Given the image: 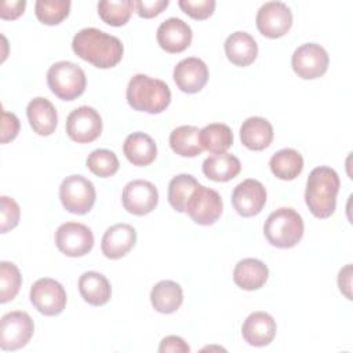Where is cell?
Listing matches in <instances>:
<instances>
[{
	"label": "cell",
	"instance_id": "cell-1",
	"mask_svg": "<svg viewBox=\"0 0 353 353\" xmlns=\"http://www.w3.org/2000/svg\"><path fill=\"white\" fill-rule=\"evenodd\" d=\"M73 52L99 69L114 68L123 58L124 47L119 37L97 28L79 30L72 40Z\"/></svg>",
	"mask_w": 353,
	"mask_h": 353
},
{
	"label": "cell",
	"instance_id": "cell-2",
	"mask_svg": "<svg viewBox=\"0 0 353 353\" xmlns=\"http://www.w3.org/2000/svg\"><path fill=\"white\" fill-rule=\"evenodd\" d=\"M339 185V176L331 167L319 165L310 171L306 181L305 201L316 218L325 219L335 212Z\"/></svg>",
	"mask_w": 353,
	"mask_h": 353
},
{
	"label": "cell",
	"instance_id": "cell-3",
	"mask_svg": "<svg viewBox=\"0 0 353 353\" xmlns=\"http://www.w3.org/2000/svg\"><path fill=\"white\" fill-rule=\"evenodd\" d=\"M128 105L138 112L159 114L164 112L171 102L170 87L160 79L148 74H134L125 91Z\"/></svg>",
	"mask_w": 353,
	"mask_h": 353
},
{
	"label": "cell",
	"instance_id": "cell-4",
	"mask_svg": "<svg viewBox=\"0 0 353 353\" xmlns=\"http://www.w3.org/2000/svg\"><path fill=\"white\" fill-rule=\"evenodd\" d=\"M305 232V225L301 214L291 207H280L274 210L263 225L266 240L277 248L295 247Z\"/></svg>",
	"mask_w": 353,
	"mask_h": 353
},
{
	"label": "cell",
	"instance_id": "cell-5",
	"mask_svg": "<svg viewBox=\"0 0 353 353\" xmlns=\"http://www.w3.org/2000/svg\"><path fill=\"white\" fill-rule=\"evenodd\" d=\"M47 84L54 95L62 101H73L79 98L87 85L84 70L70 62L59 61L50 66L47 72Z\"/></svg>",
	"mask_w": 353,
	"mask_h": 353
},
{
	"label": "cell",
	"instance_id": "cell-6",
	"mask_svg": "<svg viewBox=\"0 0 353 353\" xmlns=\"http://www.w3.org/2000/svg\"><path fill=\"white\" fill-rule=\"evenodd\" d=\"M94 183L83 175H69L59 186V200L63 208L76 215H84L95 204Z\"/></svg>",
	"mask_w": 353,
	"mask_h": 353
},
{
	"label": "cell",
	"instance_id": "cell-7",
	"mask_svg": "<svg viewBox=\"0 0 353 353\" xmlns=\"http://www.w3.org/2000/svg\"><path fill=\"white\" fill-rule=\"evenodd\" d=\"M34 332L32 317L22 310L8 312L0 321V347L1 350H18L28 345Z\"/></svg>",
	"mask_w": 353,
	"mask_h": 353
},
{
	"label": "cell",
	"instance_id": "cell-8",
	"mask_svg": "<svg viewBox=\"0 0 353 353\" xmlns=\"http://www.w3.org/2000/svg\"><path fill=\"white\" fill-rule=\"evenodd\" d=\"M223 211V203L219 193L211 188L199 185L189 197L185 212L194 223L208 226L215 223Z\"/></svg>",
	"mask_w": 353,
	"mask_h": 353
},
{
	"label": "cell",
	"instance_id": "cell-9",
	"mask_svg": "<svg viewBox=\"0 0 353 353\" xmlns=\"http://www.w3.org/2000/svg\"><path fill=\"white\" fill-rule=\"evenodd\" d=\"M30 302L39 313L44 316H58L66 306V291L62 284L54 279L43 277L30 287Z\"/></svg>",
	"mask_w": 353,
	"mask_h": 353
},
{
	"label": "cell",
	"instance_id": "cell-10",
	"mask_svg": "<svg viewBox=\"0 0 353 353\" xmlns=\"http://www.w3.org/2000/svg\"><path fill=\"white\" fill-rule=\"evenodd\" d=\"M58 250L70 258L84 256L94 247V234L88 226L79 222L62 223L54 236Z\"/></svg>",
	"mask_w": 353,
	"mask_h": 353
},
{
	"label": "cell",
	"instance_id": "cell-11",
	"mask_svg": "<svg viewBox=\"0 0 353 353\" xmlns=\"http://www.w3.org/2000/svg\"><path fill=\"white\" fill-rule=\"evenodd\" d=\"M328 52L317 43H305L299 46L291 57L294 72L303 80H313L323 76L328 69Z\"/></svg>",
	"mask_w": 353,
	"mask_h": 353
},
{
	"label": "cell",
	"instance_id": "cell-12",
	"mask_svg": "<svg viewBox=\"0 0 353 353\" xmlns=\"http://www.w3.org/2000/svg\"><path fill=\"white\" fill-rule=\"evenodd\" d=\"M256 28L265 37L279 39L292 26V12L283 1H268L256 12Z\"/></svg>",
	"mask_w": 353,
	"mask_h": 353
},
{
	"label": "cell",
	"instance_id": "cell-13",
	"mask_svg": "<svg viewBox=\"0 0 353 353\" xmlns=\"http://www.w3.org/2000/svg\"><path fill=\"white\" fill-rule=\"evenodd\" d=\"M66 134L77 143H90L102 132L101 114L91 106H79L66 119Z\"/></svg>",
	"mask_w": 353,
	"mask_h": 353
},
{
	"label": "cell",
	"instance_id": "cell-14",
	"mask_svg": "<svg viewBox=\"0 0 353 353\" xmlns=\"http://www.w3.org/2000/svg\"><path fill=\"white\" fill-rule=\"evenodd\" d=\"M121 203L130 214L142 216L152 212L159 203L157 188L145 179H134L123 188Z\"/></svg>",
	"mask_w": 353,
	"mask_h": 353
},
{
	"label": "cell",
	"instance_id": "cell-15",
	"mask_svg": "<svg viewBox=\"0 0 353 353\" xmlns=\"http://www.w3.org/2000/svg\"><path fill=\"white\" fill-rule=\"evenodd\" d=\"M268 193L265 186L252 178L240 182L232 193V205L244 218L258 215L266 204Z\"/></svg>",
	"mask_w": 353,
	"mask_h": 353
},
{
	"label": "cell",
	"instance_id": "cell-16",
	"mask_svg": "<svg viewBox=\"0 0 353 353\" xmlns=\"http://www.w3.org/2000/svg\"><path fill=\"white\" fill-rule=\"evenodd\" d=\"M172 77L181 91L196 94L201 91L208 81V68L200 58L189 57L175 65Z\"/></svg>",
	"mask_w": 353,
	"mask_h": 353
},
{
	"label": "cell",
	"instance_id": "cell-17",
	"mask_svg": "<svg viewBox=\"0 0 353 353\" xmlns=\"http://www.w3.org/2000/svg\"><path fill=\"white\" fill-rule=\"evenodd\" d=\"M156 39L164 51L170 54H178L190 46L193 33L185 21L172 17L159 25Z\"/></svg>",
	"mask_w": 353,
	"mask_h": 353
},
{
	"label": "cell",
	"instance_id": "cell-18",
	"mask_svg": "<svg viewBox=\"0 0 353 353\" xmlns=\"http://www.w3.org/2000/svg\"><path fill=\"white\" fill-rule=\"evenodd\" d=\"M137 243V232L128 223H116L106 229L102 236L101 250L109 259L125 256Z\"/></svg>",
	"mask_w": 353,
	"mask_h": 353
},
{
	"label": "cell",
	"instance_id": "cell-19",
	"mask_svg": "<svg viewBox=\"0 0 353 353\" xmlns=\"http://www.w3.org/2000/svg\"><path fill=\"white\" fill-rule=\"evenodd\" d=\"M277 332L276 320L266 312H252L244 320L241 325V334L244 341L256 347L269 345Z\"/></svg>",
	"mask_w": 353,
	"mask_h": 353
},
{
	"label": "cell",
	"instance_id": "cell-20",
	"mask_svg": "<svg viewBox=\"0 0 353 353\" xmlns=\"http://www.w3.org/2000/svg\"><path fill=\"white\" fill-rule=\"evenodd\" d=\"M26 116L32 130L41 137L51 135L58 124L57 109L51 101L43 97L33 98L26 106Z\"/></svg>",
	"mask_w": 353,
	"mask_h": 353
},
{
	"label": "cell",
	"instance_id": "cell-21",
	"mask_svg": "<svg viewBox=\"0 0 353 353\" xmlns=\"http://www.w3.org/2000/svg\"><path fill=\"white\" fill-rule=\"evenodd\" d=\"M223 47L226 58L233 65L241 68L251 65L258 55V44L255 39L250 33L241 30L229 34Z\"/></svg>",
	"mask_w": 353,
	"mask_h": 353
},
{
	"label": "cell",
	"instance_id": "cell-22",
	"mask_svg": "<svg viewBox=\"0 0 353 353\" xmlns=\"http://www.w3.org/2000/svg\"><path fill=\"white\" fill-rule=\"evenodd\" d=\"M123 153L132 165L146 167L154 161L157 145L150 135L137 131L127 135L123 143Z\"/></svg>",
	"mask_w": 353,
	"mask_h": 353
},
{
	"label": "cell",
	"instance_id": "cell-23",
	"mask_svg": "<svg viewBox=\"0 0 353 353\" xmlns=\"http://www.w3.org/2000/svg\"><path fill=\"white\" fill-rule=\"evenodd\" d=\"M269 277L268 266L256 258H244L239 261L233 270V281L245 291L259 290Z\"/></svg>",
	"mask_w": 353,
	"mask_h": 353
},
{
	"label": "cell",
	"instance_id": "cell-24",
	"mask_svg": "<svg viewBox=\"0 0 353 353\" xmlns=\"http://www.w3.org/2000/svg\"><path fill=\"white\" fill-rule=\"evenodd\" d=\"M272 124L259 116L248 117L240 127L241 143L250 150H263L273 141Z\"/></svg>",
	"mask_w": 353,
	"mask_h": 353
},
{
	"label": "cell",
	"instance_id": "cell-25",
	"mask_svg": "<svg viewBox=\"0 0 353 353\" xmlns=\"http://www.w3.org/2000/svg\"><path fill=\"white\" fill-rule=\"evenodd\" d=\"M79 292L88 305L102 306L109 302L112 287L102 273L84 272L79 279Z\"/></svg>",
	"mask_w": 353,
	"mask_h": 353
},
{
	"label": "cell",
	"instance_id": "cell-26",
	"mask_svg": "<svg viewBox=\"0 0 353 353\" xmlns=\"http://www.w3.org/2000/svg\"><path fill=\"white\" fill-rule=\"evenodd\" d=\"M183 302L182 287L172 280H161L150 291V303L153 309L163 314L176 312Z\"/></svg>",
	"mask_w": 353,
	"mask_h": 353
},
{
	"label": "cell",
	"instance_id": "cell-27",
	"mask_svg": "<svg viewBox=\"0 0 353 353\" xmlns=\"http://www.w3.org/2000/svg\"><path fill=\"white\" fill-rule=\"evenodd\" d=\"M241 171L240 160L230 153H219L207 157L203 161V174L215 182H228L236 178Z\"/></svg>",
	"mask_w": 353,
	"mask_h": 353
},
{
	"label": "cell",
	"instance_id": "cell-28",
	"mask_svg": "<svg viewBox=\"0 0 353 353\" xmlns=\"http://www.w3.org/2000/svg\"><path fill=\"white\" fill-rule=\"evenodd\" d=\"M269 167L276 178L283 181H292L303 170V157L298 150L285 148L276 152L270 157Z\"/></svg>",
	"mask_w": 353,
	"mask_h": 353
},
{
	"label": "cell",
	"instance_id": "cell-29",
	"mask_svg": "<svg viewBox=\"0 0 353 353\" xmlns=\"http://www.w3.org/2000/svg\"><path fill=\"white\" fill-rule=\"evenodd\" d=\"M170 146L182 157H196L204 150L200 142V130L194 125H179L170 134Z\"/></svg>",
	"mask_w": 353,
	"mask_h": 353
},
{
	"label": "cell",
	"instance_id": "cell-30",
	"mask_svg": "<svg viewBox=\"0 0 353 353\" xmlns=\"http://www.w3.org/2000/svg\"><path fill=\"white\" fill-rule=\"evenodd\" d=\"M200 142L203 149L212 154L225 153L233 145V132L223 123H211L200 130Z\"/></svg>",
	"mask_w": 353,
	"mask_h": 353
},
{
	"label": "cell",
	"instance_id": "cell-31",
	"mask_svg": "<svg viewBox=\"0 0 353 353\" xmlns=\"http://www.w3.org/2000/svg\"><path fill=\"white\" fill-rule=\"evenodd\" d=\"M199 185L197 179L190 174H179L174 176L168 183L167 192L170 205L178 212H185L186 203Z\"/></svg>",
	"mask_w": 353,
	"mask_h": 353
},
{
	"label": "cell",
	"instance_id": "cell-32",
	"mask_svg": "<svg viewBox=\"0 0 353 353\" xmlns=\"http://www.w3.org/2000/svg\"><path fill=\"white\" fill-rule=\"evenodd\" d=\"M99 18L110 26H123L128 22L135 4L132 0H102L97 6Z\"/></svg>",
	"mask_w": 353,
	"mask_h": 353
},
{
	"label": "cell",
	"instance_id": "cell-33",
	"mask_svg": "<svg viewBox=\"0 0 353 353\" xmlns=\"http://www.w3.org/2000/svg\"><path fill=\"white\" fill-rule=\"evenodd\" d=\"M70 11L69 0H37L34 3L36 18L44 25L61 23Z\"/></svg>",
	"mask_w": 353,
	"mask_h": 353
},
{
	"label": "cell",
	"instance_id": "cell-34",
	"mask_svg": "<svg viewBox=\"0 0 353 353\" xmlns=\"http://www.w3.org/2000/svg\"><path fill=\"white\" fill-rule=\"evenodd\" d=\"M85 165L97 176L109 178L119 171L120 163L114 152L109 149H95L88 154Z\"/></svg>",
	"mask_w": 353,
	"mask_h": 353
},
{
	"label": "cell",
	"instance_id": "cell-35",
	"mask_svg": "<svg viewBox=\"0 0 353 353\" xmlns=\"http://www.w3.org/2000/svg\"><path fill=\"white\" fill-rule=\"evenodd\" d=\"M22 276L18 266L12 262H0V302L12 301L19 292Z\"/></svg>",
	"mask_w": 353,
	"mask_h": 353
},
{
	"label": "cell",
	"instance_id": "cell-36",
	"mask_svg": "<svg viewBox=\"0 0 353 353\" xmlns=\"http://www.w3.org/2000/svg\"><path fill=\"white\" fill-rule=\"evenodd\" d=\"M1 203V221H0V232L7 233L8 230L14 229L21 218V208L18 203L8 196L0 197Z\"/></svg>",
	"mask_w": 353,
	"mask_h": 353
},
{
	"label": "cell",
	"instance_id": "cell-37",
	"mask_svg": "<svg viewBox=\"0 0 353 353\" xmlns=\"http://www.w3.org/2000/svg\"><path fill=\"white\" fill-rule=\"evenodd\" d=\"M178 6L190 18L201 21L212 15L216 3L214 0H179Z\"/></svg>",
	"mask_w": 353,
	"mask_h": 353
},
{
	"label": "cell",
	"instance_id": "cell-38",
	"mask_svg": "<svg viewBox=\"0 0 353 353\" xmlns=\"http://www.w3.org/2000/svg\"><path fill=\"white\" fill-rule=\"evenodd\" d=\"M135 4V11L141 18H154L159 14H161L170 4L168 0H139L134 1Z\"/></svg>",
	"mask_w": 353,
	"mask_h": 353
},
{
	"label": "cell",
	"instance_id": "cell-39",
	"mask_svg": "<svg viewBox=\"0 0 353 353\" xmlns=\"http://www.w3.org/2000/svg\"><path fill=\"white\" fill-rule=\"evenodd\" d=\"M19 132V120L18 117L3 109L1 112V143H7L12 139H15V137Z\"/></svg>",
	"mask_w": 353,
	"mask_h": 353
},
{
	"label": "cell",
	"instance_id": "cell-40",
	"mask_svg": "<svg viewBox=\"0 0 353 353\" xmlns=\"http://www.w3.org/2000/svg\"><path fill=\"white\" fill-rule=\"evenodd\" d=\"M160 353H188L190 352L189 345L185 342L183 338L176 335H168L161 339L159 345Z\"/></svg>",
	"mask_w": 353,
	"mask_h": 353
},
{
	"label": "cell",
	"instance_id": "cell-41",
	"mask_svg": "<svg viewBox=\"0 0 353 353\" xmlns=\"http://www.w3.org/2000/svg\"><path fill=\"white\" fill-rule=\"evenodd\" d=\"M26 7L25 0H15V1H3L0 6V18L3 19H17L19 15L23 14Z\"/></svg>",
	"mask_w": 353,
	"mask_h": 353
},
{
	"label": "cell",
	"instance_id": "cell-42",
	"mask_svg": "<svg viewBox=\"0 0 353 353\" xmlns=\"http://www.w3.org/2000/svg\"><path fill=\"white\" fill-rule=\"evenodd\" d=\"M339 291L350 301L352 299V265L347 263L338 273Z\"/></svg>",
	"mask_w": 353,
	"mask_h": 353
}]
</instances>
